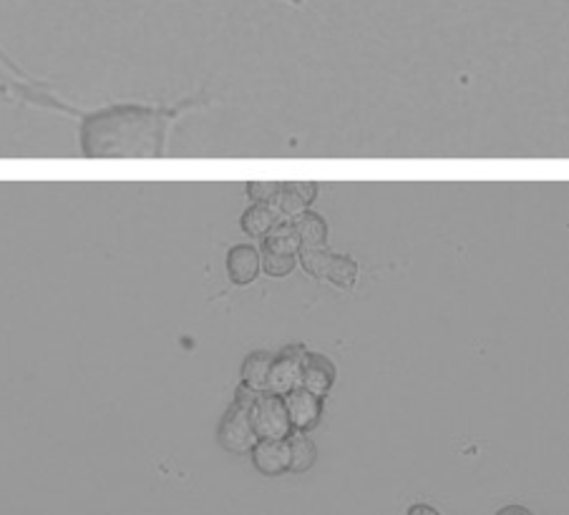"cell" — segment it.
I'll return each instance as SVG.
<instances>
[{"label": "cell", "mask_w": 569, "mask_h": 515, "mask_svg": "<svg viewBox=\"0 0 569 515\" xmlns=\"http://www.w3.org/2000/svg\"><path fill=\"white\" fill-rule=\"evenodd\" d=\"M252 465L268 478L290 473V445L288 441H258L252 447Z\"/></svg>", "instance_id": "cell-6"}, {"label": "cell", "mask_w": 569, "mask_h": 515, "mask_svg": "<svg viewBox=\"0 0 569 515\" xmlns=\"http://www.w3.org/2000/svg\"><path fill=\"white\" fill-rule=\"evenodd\" d=\"M292 226H296L300 246H326L328 242V224L320 214L312 212H300L296 219H292Z\"/></svg>", "instance_id": "cell-9"}, {"label": "cell", "mask_w": 569, "mask_h": 515, "mask_svg": "<svg viewBox=\"0 0 569 515\" xmlns=\"http://www.w3.org/2000/svg\"><path fill=\"white\" fill-rule=\"evenodd\" d=\"M167 113L147 107H111L81 121L89 159H154L164 151Z\"/></svg>", "instance_id": "cell-1"}, {"label": "cell", "mask_w": 569, "mask_h": 515, "mask_svg": "<svg viewBox=\"0 0 569 515\" xmlns=\"http://www.w3.org/2000/svg\"><path fill=\"white\" fill-rule=\"evenodd\" d=\"M409 515H441V513L431 508V505H426V503H416V505H411Z\"/></svg>", "instance_id": "cell-19"}, {"label": "cell", "mask_w": 569, "mask_h": 515, "mask_svg": "<svg viewBox=\"0 0 569 515\" xmlns=\"http://www.w3.org/2000/svg\"><path fill=\"white\" fill-rule=\"evenodd\" d=\"M280 184H274V181H250L248 184V194L254 202H270V199L278 194Z\"/></svg>", "instance_id": "cell-17"}, {"label": "cell", "mask_w": 569, "mask_h": 515, "mask_svg": "<svg viewBox=\"0 0 569 515\" xmlns=\"http://www.w3.org/2000/svg\"><path fill=\"white\" fill-rule=\"evenodd\" d=\"M302 350L292 347L288 352H282L280 357L272 360V367H270V375H268V387H264V393H272V395H288L292 390L300 387V375H302V360L300 357Z\"/></svg>", "instance_id": "cell-4"}, {"label": "cell", "mask_w": 569, "mask_h": 515, "mask_svg": "<svg viewBox=\"0 0 569 515\" xmlns=\"http://www.w3.org/2000/svg\"><path fill=\"white\" fill-rule=\"evenodd\" d=\"M262 270V254L250 244H237L227 254V274H230L232 284H252L260 276Z\"/></svg>", "instance_id": "cell-7"}, {"label": "cell", "mask_w": 569, "mask_h": 515, "mask_svg": "<svg viewBox=\"0 0 569 515\" xmlns=\"http://www.w3.org/2000/svg\"><path fill=\"white\" fill-rule=\"evenodd\" d=\"M326 280H330L340 290H350L358 280V264L350 256H330Z\"/></svg>", "instance_id": "cell-14"}, {"label": "cell", "mask_w": 569, "mask_h": 515, "mask_svg": "<svg viewBox=\"0 0 569 515\" xmlns=\"http://www.w3.org/2000/svg\"><path fill=\"white\" fill-rule=\"evenodd\" d=\"M272 355L268 352H252V355L244 357L242 362V385L250 390H258V393H264L268 387V375L272 367Z\"/></svg>", "instance_id": "cell-10"}, {"label": "cell", "mask_w": 569, "mask_h": 515, "mask_svg": "<svg viewBox=\"0 0 569 515\" xmlns=\"http://www.w3.org/2000/svg\"><path fill=\"white\" fill-rule=\"evenodd\" d=\"M292 189H296L302 202H306L308 206L318 199V184H312V181H302V184H292Z\"/></svg>", "instance_id": "cell-18"}, {"label": "cell", "mask_w": 569, "mask_h": 515, "mask_svg": "<svg viewBox=\"0 0 569 515\" xmlns=\"http://www.w3.org/2000/svg\"><path fill=\"white\" fill-rule=\"evenodd\" d=\"M497 515H535V513L525 508V505H507V508H501Z\"/></svg>", "instance_id": "cell-20"}, {"label": "cell", "mask_w": 569, "mask_h": 515, "mask_svg": "<svg viewBox=\"0 0 569 515\" xmlns=\"http://www.w3.org/2000/svg\"><path fill=\"white\" fill-rule=\"evenodd\" d=\"M336 380V367L330 365L328 357L322 355H306L302 360V375H300V387L308 390L316 397H326L328 390L333 387Z\"/></svg>", "instance_id": "cell-8"}, {"label": "cell", "mask_w": 569, "mask_h": 515, "mask_svg": "<svg viewBox=\"0 0 569 515\" xmlns=\"http://www.w3.org/2000/svg\"><path fill=\"white\" fill-rule=\"evenodd\" d=\"M290 445V473H308L318 461V447L306 433L292 431L288 437Z\"/></svg>", "instance_id": "cell-11"}, {"label": "cell", "mask_w": 569, "mask_h": 515, "mask_svg": "<svg viewBox=\"0 0 569 515\" xmlns=\"http://www.w3.org/2000/svg\"><path fill=\"white\" fill-rule=\"evenodd\" d=\"M250 423L258 441H288L292 433L284 400L272 393H260L250 407Z\"/></svg>", "instance_id": "cell-2"}, {"label": "cell", "mask_w": 569, "mask_h": 515, "mask_svg": "<svg viewBox=\"0 0 569 515\" xmlns=\"http://www.w3.org/2000/svg\"><path fill=\"white\" fill-rule=\"evenodd\" d=\"M284 410H288L290 425L296 433H308L320 423L322 415V397H316L308 390L296 387L292 393L282 395Z\"/></svg>", "instance_id": "cell-5"}, {"label": "cell", "mask_w": 569, "mask_h": 515, "mask_svg": "<svg viewBox=\"0 0 569 515\" xmlns=\"http://www.w3.org/2000/svg\"><path fill=\"white\" fill-rule=\"evenodd\" d=\"M298 254H300L302 270H306L310 276H316V280H326L330 256H333L326 246H300Z\"/></svg>", "instance_id": "cell-15"}, {"label": "cell", "mask_w": 569, "mask_h": 515, "mask_svg": "<svg viewBox=\"0 0 569 515\" xmlns=\"http://www.w3.org/2000/svg\"><path fill=\"white\" fill-rule=\"evenodd\" d=\"M298 254H274V252H262V270L272 280H282V276L292 274L298 266Z\"/></svg>", "instance_id": "cell-16"}, {"label": "cell", "mask_w": 569, "mask_h": 515, "mask_svg": "<svg viewBox=\"0 0 569 515\" xmlns=\"http://www.w3.org/2000/svg\"><path fill=\"white\" fill-rule=\"evenodd\" d=\"M274 224H278V216H274L270 204L254 202L248 212L242 214V232L252 236V240H262Z\"/></svg>", "instance_id": "cell-12"}, {"label": "cell", "mask_w": 569, "mask_h": 515, "mask_svg": "<svg viewBox=\"0 0 569 515\" xmlns=\"http://www.w3.org/2000/svg\"><path fill=\"white\" fill-rule=\"evenodd\" d=\"M217 441L232 455L250 453L254 443H258V435H254V427L250 423V410L240 405H232L227 410L220 431H217Z\"/></svg>", "instance_id": "cell-3"}, {"label": "cell", "mask_w": 569, "mask_h": 515, "mask_svg": "<svg viewBox=\"0 0 569 515\" xmlns=\"http://www.w3.org/2000/svg\"><path fill=\"white\" fill-rule=\"evenodd\" d=\"M264 252H274V254H298L300 250V240L292 222H282L274 224L268 234L262 236Z\"/></svg>", "instance_id": "cell-13"}, {"label": "cell", "mask_w": 569, "mask_h": 515, "mask_svg": "<svg viewBox=\"0 0 569 515\" xmlns=\"http://www.w3.org/2000/svg\"><path fill=\"white\" fill-rule=\"evenodd\" d=\"M296 3H300V0H296Z\"/></svg>", "instance_id": "cell-21"}]
</instances>
